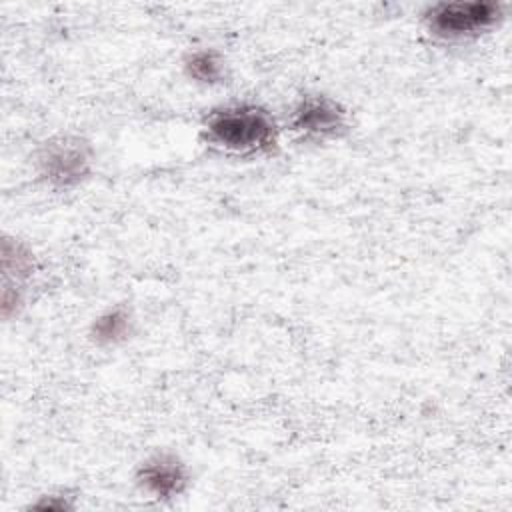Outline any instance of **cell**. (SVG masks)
<instances>
[{"mask_svg":"<svg viewBox=\"0 0 512 512\" xmlns=\"http://www.w3.org/2000/svg\"><path fill=\"white\" fill-rule=\"evenodd\" d=\"M204 140L228 154H266L278 144V126L272 114L252 102H234L214 108L202 126Z\"/></svg>","mask_w":512,"mask_h":512,"instance_id":"obj_1","label":"cell"},{"mask_svg":"<svg viewBox=\"0 0 512 512\" xmlns=\"http://www.w3.org/2000/svg\"><path fill=\"white\" fill-rule=\"evenodd\" d=\"M502 8L492 2H438L424 12L426 30L442 42H464L492 30Z\"/></svg>","mask_w":512,"mask_h":512,"instance_id":"obj_2","label":"cell"},{"mask_svg":"<svg viewBox=\"0 0 512 512\" xmlns=\"http://www.w3.org/2000/svg\"><path fill=\"white\" fill-rule=\"evenodd\" d=\"M92 146L78 136H58L44 144L38 156V172L48 186L68 190L82 184L92 172Z\"/></svg>","mask_w":512,"mask_h":512,"instance_id":"obj_3","label":"cell"},{"mask_svg":"<svg viewBox=\"0 0 512 512\" xmlns=\"http://www.w3.org/2000/svg\"><path fill=\"white\" fill-rule=\"evenodd\" d=\"M290 126L304 138H332L346 128V112L328 96H302L292 108Z\"/></svg>","mask_w":512,"mask_h":512,"instance_id":"obj_4","label":"cell"},{"mask_svg":"<svg viewBox=\"0 0 512 512\" xmlns=\"http://www.w3.org/2000/svg\"><path fill=\"white\" fill-rule=\"evenodd\" d=\"M136 482L146 494L158 500H170L186 490L188 470L178 456L162 452L146 458L138 466Z\"/></svg>","mask_w":512,"mask_h":512,"instance_id":"obj_5","label":"cell"},{"mask_svg":"<svg viewBox=\"0 0 512 512\" xmlns=\"http://www.w3.org/2000/svg\"><path fill=\"white\" fill-rule=\"evenodd\" d=\"M132 328V316L124 306H114L94 318L90 326V336L100 346L118 344L128 338Z\"/></svg>","mask_w":512,"mask_h":512,"instance_id":"obj_6","label":"cell"},{"mask_svg":"<svg viewBox=\"0 0 512 512\" xmlns=\"http://www.w3.org/2000/svg\"><path fill=\"white\" fill-rule=\"evenodd\" d=\"M184 70L188 78L200 84H218L224 80V58L212 48L192 50L184 60Z\"/></svg>","mask_w":512,"mask_h":512,"instance_id":"obj_7","label":"cell"},{"mask_svg":"<svg viewBox=\"0 0 512 512\" xmlns=\"http://www.w3.org/2000/svg\"><path fill=\"white\" fill-rule=\"evenodd\" d=\"M2 266H4L6 278L8 276H14L16 280L28 278L34 268L32 252L24 244L6 238L2 244Z\"/></svg>","mask_w":512,"mask_h":512,"instance_id":"obj_8","label":"cell"}]
</instances>
